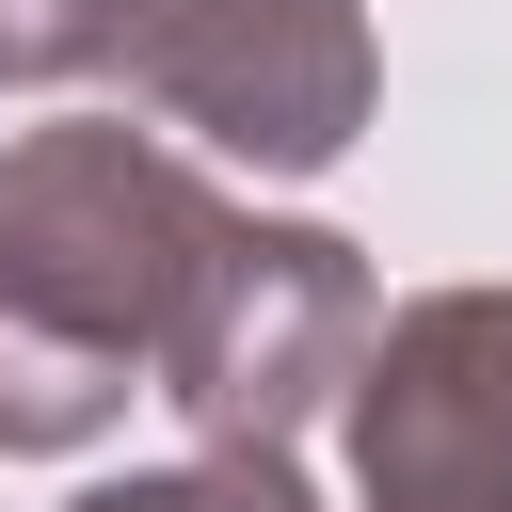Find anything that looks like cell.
<instances>
[{
    "mask_svg": "<svg viewBox=\"0 0 512 512\" xmlns=\"http://www.w3.org/2000/svg\"><path fill=\"white\" fill-rule=\"evenodd\" d=\"M224 208L144 128H32L0 160V448H80L160 368Z\"/></svg>",
    "mask_w": 512,
    "mask_h": 512,
    "instance_id": "cell-1",
    "label": "cell"
},
{
    "mask_svg": "<svg viewBox=\"0 0 512 512\" xmlns=\"http://www.w3.org/2000/svg\"><path fill=\"white\" fill-rule=\"evenodd\" d=\"M336 368H368V272H352V240H320V224H224L208 272H192V304H176V336H160V400L208 448H288Z\"/></svg>",
    "mask_w": 512,
    "mask_h": 512,
    "instance_id": "cell-2",
    "label": "cell"
},
{
    "mask_svg": "<svg viewBox=\"0 0 512 512\" xmlns=\"http://www.w3.org/2000/svg\"><path fill=\"white\" fill-rule=\"evenodd\" d=\"M368 512H512V288H432L352 368Z\"/></svg>",
    "mask_w": 512,
    "mask_h": 512,
    "instance_id": "cell-4",
    "label": "cell"
},
{
    "mask_svg": "<svg viewBox=\"0 0 512 512\" xmlns=\"http://www.w3.org/2000/svg\"><path fill=\"white\" fill-rule=\"evenodd\" d=\"M80 512H304V480H288V448H208V464L112 480V496H80Z\"/></svg>",
    "mask_w": 512,
    "mask_h": 512,
    "instance_id": "cell-5",
    "label": "cell"
},
{
    "mask_svg": "<svg viewBox=\"0 0 512 512\" xmlns=\"http://www.w3.org/2000/svg\"><path fill=\"white\" fill-rule=\"evenodd\" d=\"M128 80L176 128L240 144L256 176H320L368 112V32H352V0H144Z\"/></svg>",
    "mask_w": 512,
    "mask_h": 512,
    "instance_id": "cell-3",
    "label": "cell"
}]
</instances>
